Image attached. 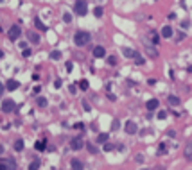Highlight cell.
<instances>
[{"label":"cell","instance_id":"5bb4252c","mask_svg":"<svg viewBox=\"0 0 192 170\" xmlns=\"http://www.w3.org/2000/svg\"><path fill=\"white\" fill-rule=\"evenodd\" d=\"M11 168H15L13 161H0V170H11Z\"/></svg>","mask_w":192,"mask_h":170},{"label":"cell","instance_id":"5b68a950","mask_svg":"<svg viewBox=\"0 0 192 170\" xmlns=\"http://www.w3.org/2000/svg\"><path fill=\"white\" fill-rule=\"evenodd\" d=\"M2 109H4L5 113H11L13 109H15V102H13L11 99H9V100H4V102H2Z\"/></svg>","mask_w":192,"mask_h":170},{"label":"cell","instance_id":"8992f818","mask_svg":"<svg viewBox=\"0 0 192 170\" xmlns=\"http://www.w3.org/2000/svg\"><path fill=\"white\" fill-rule=\"evenodd\" d=\"M70 147L74 149V151H81V149L84 147V143H83L81 138H74V140H72V143H70Z\"/></svg>","mask_w":192,"mask_h":170},{"label":"cell","instance_id":"9c48e42d","mask_svg":"<svg viewBox=\"0 0 192 170\" xmlns=\"http://www.w3.org/2000/svg\"><path fill=\"white\" fill-rule=\"evenodd\" d=\"M18 86H20V83H18V81H15V79H9V81H7V84H5V88H7L9 91L18 90Z\"/></svg>","mask_w":192,"mask_h":170},{"label":"cell","instance_id":"f546056e","mask_svg":"<svg viewBox=\"0 0 192 170\" xmlns=\"http://www.w3.org/2000/svg\"><path fill=\"white\" fill-rule=\"evenodd\" d=\"M63 20H65L67 23H70V22H72V15H70V13H65V15H63Z\"/></svg>","mask_w":192,"mask_h":170},{"label":"cell","instance_id":"484cf974","mask_svg":"<svg viewBox=\"0 0 192 170\" xmlns=\"http://www.w3.org/2000/svg\"><path fill=\"white\" fill-rule=\"evenodd\" d=\"M39 168V159H36V161H32L31 165H29V170H38Z\"/></svg>","mask_w":192,"mask_h":170},{"label":"cell","instance_id":"bcb514c9","mask_svg":"<svg viewBox=\"0 0 192 170\" xmlns=\"http://www.w3.org/2000/svg\"><path fill=\"white\" fill-rule=\"evenodd\" d=\"M11 170H15V168H11Z\"/></svg>","mask_w":192,"mask_h":170},{"label":"cell","instance_id":"e0dca14e","mask_svg":"<svg viewBox=\"0 0 192 170\" xmlns=\"http://www.w3.org/2000/svg\"><path fill=\"white\" fill-rule=\"evenodd\" d=\"M94 56L95 57H104L106 56V50L102 49V47H95V49H94Z\"/></svg>","mask_w":192,"mask_h":170},{"label":"cell","instance_id":"f35d334b","mask_svg":"<svg viewBox=\"0 0 192 170\" xmlns=\"http://www.w3.org/2000/svg\"><path fill=\"white\" fill-rule=\"evenodd\" d=\"M151 38H153V43H155V45H156V43H158V36H156V34H155V32H153V34H151Z\"/></svg>","mask_w":192,"mask_h":170},{"label":"cell","instance_id":"ab89813d","mask_svg":"<svg viewBox=\"0 0 192 170\" xmlns=\"http://www.w3.org/2000/svg\"><path fill=\"white\" fill-rule=\"evenodd\" d=\"M158 152H160V154H162V152H165V145H163V143L160 145V149H158Z\"/></svg>","mask_w":192,"mask_h":170},{"label":"cell","instance_id":"2e32d148","mask_svg":"<svg viewBox=\"0 0 192 170\" xmlns=\"http://www.w3.org/2000/svg\"><path fill=\"white\" fill-rule=\"evenodd\" d=\"M145 52H147V56H149V57H158L156 49H153L151 45H145Z\"/></svg>","mask_w":192,"mask_h":170},{"label":"cell","instance_id":"8d00e7d4","mask_svg":"<svg viewBox=\"0 0 192 170\" xmlns=\"http://www.w3.org/2000/svg\"><path fill=\"white\" fill-rule=\"evenodd\" d=\"M135 61H136V63H138V65H144V57H140V54H138V57H136Z\"/></svg>","mask_w":192,"mask_h":170},{"label":"cell","instance_id":"4316f807","mask_svg":"<svg viewBox=\"0 0 192 170\" xmlns=\"http://www.w3.org/2000/svg\"><path fill=\"white\" fill-rule=\"evenodd\" d=\"M102 13H104V9H102V7H95V9H94V15H95L97 18H101V16H102Z\"/></svg>","mask_w":192,"mask_h":170},{"label":"cell","instance_id":"603a6c76","mask_svg":"<svg viewBox=\"0 0 192 170\" xmlns=\"http://www.w3.org/2000/svg\"><path fill=\"white\" fill-rule=\"evenodd\" d=\"M34 23H36V27H38L39 31H47V27L43 25V22H41V20H39V18H36V20H34Z\"/></svg>","mask_w":192,"mask_h":170},{"label":"cell","instance_id":"f1b7e54d","mask_svg":"<svg viewBox=\"0 0 192 170\" xmlns=\"http://www.w3.org/2000/svg\"><path fill=\"white\" fill-rule=\"evenodd\" d=\"M113 149H115V145H113V143H104V151H106V152L113 151Z\"/></svg>","mask_w":192,"mask_h":170},{"label":"cell","instance_id":"ee69618b","mask_svg":"<svg viewBox=\"0 0 192 170\" xmlns=\"http://www.w3.org/2000/svg\"><path fill=\"white\" fill-rule=\"evenodd\" d=\"M140 170H149V168H140Z\"/></svg>","mask_w":192,"mask_h":170},{"label":"cell","instance_id":"d590c367","mask_svg":"<svg viewBox=\"0 0 192 170\" xmlns=\"http://www.w3.org/2000/svg\"><path fill=\"white\" fill-rule=\"evenodd\" d=\"M54 88H61V79H56L54 81Z\"/></svg>","mask_w":192,"mask_h":170},{"label":"cell","instance_id":"cb8c5ba5","mask_svg":"<svg viewBox=\"0 0 192 170\" xmlns=\"http://www.w3.org/2000/svg\"><path fill=\"white\" fill-rule=\"evenodd\" d=\"M79 88H81L83 91L88 90V81H86V79H81V81H79Z\"/></svg>","mask_w":192,"mask_h":170},{"label":"cell","instance_id":"74e56055","mask_svg":"<svg viewBox=\"0 0 192 170\" xmlns=\"http://www.w3.org/2000/svg\"><path fill=\"white\" fill-rule=\"evenodd\" d=\"M108 63H110V65H115V63H117V59L111 56V57H108Z\"/></svg>","mask_w":192,"mask_h":170},{"label":"cell","instance_id":"4fadbf2b","mask_svg":"<svg viewBox=\"0 0 192 170\" xmlns=\"http://www.w3.org/2000/svg\"><path fill=\"white\" fill-rule=\"evenodd\" d=\"M171 36H173V27L165 25L163 29H162V38H165V39H167V38H171Z\"/></svg>","mask_w":192,"mask_h":170},{"label":"cell","instance_id":"d6986e66","mask_svg":"<svg viewBox=\"0 0 192 170\" xmlns=\"http://www.w3.org/2000/svg\"><path fill=\"white\" fill-rule=\"evenodd\" d=\"M97 143H108V134L106 133H101L97 136Z\"/></svg>","mask_w":192,"mask_h":170},{"label":"cell","instance_id":"52a82bcc","mask_svg":"<svg viewBox=\"0 0 192 170\" xmlns=\"http://www.w3.org/2000/svg\"><path fill=\"white\" fill-rule=\"evenodd\" d=\"M122 54H124L126 57H131V59H136L138 57V54L133 49H128V47H124V49H122Z\"/></svg>","mask_w":192,"mask_h":170},{"label":"cell","instance_id":"b9f144b4","mask_svg":"<svg viewBox=\"0 0 192 170\" xmlns=\"http://www.w3.org/2000/svg\"><path fill=\"white\" fill-rule=\"evenodd\" d=\"M4 90H5V88H4V84H2V83H0V95H2V93H4Z\"/></svg>","mask_w":192,"mask_h":170},{"label":"cell","instance_id":"7c38bea8","mask_svg":"<svg viewBox=\"0 0 192 170\" xmlns=\"http://www.w3.org/2000/svg\"><path fill=\"white\" fill-rule=\"evenodd\" d=\"M158 104H160V102H158L156 99H151V100H147V104H145V106H147L149 111H155V109H158Z\"/></svg>","mask_w":192,"mask_h":170},{"label":"cell","instance_id":"7a4b0ae2","mask_svg":"<svg viewBox=\"0 0 192 170\" xmlns=\"http://www.w3.org/2000/svg\"><path fill=\"white\" fill-rule=\"evenodd\" d=\"M74 11H76V15L79 16H84L88 13V4H86V0H77L76 5H74Z\"/></svg>","mask_w":192,"mask_h":170},{"label":"cell","instance_id":"ffe728a7","mask_svg":"<svg viewBox=\"0 0 192 170\" xmlns=\"http://www.w3.org/2000/svg\"><path fill=\"white\" fill-rule=\"evenodd\" d=\"M50 59H52V61L61 59V52H59V50H52V52H50Z\"/></svg>","mask_w":192,"mask_h":170},{"label":"cell","instance_id":"44dd1931","mask_svg":"<svg viewBox=\"0 0 192 170\" xmlns=\"http://www.w3.org/2000/svg\"><path fill=\"white\" fill-rule=\"evenodd\" d=\"M86 149H88V152H90V154H97V152H99V149H97L94 143H86Z\"/></svg>","mask_w":192,"mask_h":170},{"label":"cell","instance_id":"ba28073f","mask_svg":"<svg viewBox=\"0 0 192 170\" xmlns=\"http://www.w3.org/2000/svg\"><path fill=\"white\" fill-rule=\"evenodd\" d=\"M27 38L31 43H39V34L34 32V31H27Z\"/></svg>","mask_w":192,"mask_h":170},{"label":"cell","instance_id":"ac0fdd59","mask_svg":"<svg viewBox=\"0 0 192 170\" xmlns=\"http://www.w3.org/2000/svg\"><path fill=\"white\" fill-rule=\"evenodd\" d=\"M167 102H169L171 106H178V104H180V99H178L176 95H169V99H167Z\"/></svg>","mask_w":192,"mask_h":170},{"label":"cell","instance_id":"3957f363","mask_svg":"<svg viewBox=\"0 0 192 170\" xmlns=\"http://www.w3.org/2000/svg\"><path fill=\"white\" fill-rule=\"evenodd\" d=\"M20 34H22V29H20L18 25H13L11 29H9V32H7V36H9L11 41H15V39H18V38H20Z\"/></svg>","mask_w":192,"mask_h":170},{"label":"cell","instance_id":"60d3db41","mask_svg":"<svg viewBox=\"0 0 192 170\" xmlns=\"http://www.w3.org/2000/svg\"><path fill=\"white\" fill-rule=\"evenodd\" d=\"M68 90H70V93H76V86H74V84L68 86Z\"/></svg>","mask_w":192,"mask_h":170},{"label":"cell","instance_id":"1f68e13d","mask_svg":"<svg viewBox=\"0 0 192 170\" xmlns=\"http://www.w3.org/2000/svg\"><path fill=\"white\" fill-rule=\"evenodd\" d=\"M74 129H79V131H83V129H84V124H81V122H79V124L74 125Z\"/></svg>","mask_w":192,"mask_h":170},{"label":"cell","instance_id":"6da1fadb","mask_svg":"<svg viewBox=\"0 0 192 170\" xmlns=\"http://www.w3.org/2000/svg\"><path fill=\"white\" fill-rule=\"evenodd\" d=\"M74 43L77 47H84V45H88L90 43V32L86 31H79L76 32V36H74Z\"/></svg>","mask_w":192,"mask_h":170},{"label":"cell","instance_id":"7bdbcfd3","mask_svg":"<svg viewBox=\"0 0 192 170\" xmlns=\"http://www.w3.org/2000/svg\"><path fill=\"white\" fill-rule=\"evenodd\" d=\"M2 152H4V147H2V145H0V154H2Z\"/></svg>","mask_w":192,"mask_h":170},{"label":"cell","instance_id":"f6af8a7d","mask_svg":"<svg viewBox=\"0 0 192 170\" xmlns=\"http://www.w3.org/2000/svg\"><path fill=\"white\" fill-rule=\"evenodd\" d=\"M0 2H4V0H0Z\"/></svg>","mask_w":192,"mask_h":170},{"label":"cell","instance_id":"277c9868","mask_svg":"<svg viewBox=\"0 0 192 170\" xmlns=\"http://www.w3.org/2000/svg\"><path fill=\"white\" fill-rule=\"evenodd\" d=\"M124 129H126V133H128V134H135L138 127H136V124L133 120H128V122H126V125H124Z\"/></svg>","mask_w":192,"mask_h":170},{"label":"cell","instance_id":"836d02e7","mask_svg":"<svg viewBox=\"0 0 192 170\" xmlns=\"http://www.w3.org/2000/svg\"><path fill=\"white\" fill-rule=\"evenodd\" d=\"M165 117H167V113H165V111H160V113H158V118H160V120H163Z\"/></svg>","mask_w":192,"mask_h":170},{"label":"cell","instance_id":"7402d4cb","mask_svg":"<svg viewBox=\"0 0 192 170\" xmlns=\"http://www.w3.org/2000/svg\"><path fill=\"white\" fill-rule=\"evenodd\" d=\"M36 104H38L39 107H45V106H47V99H45V97H38V99H36Z\"/></svg>","mask_w":192,"mask_h":170},{"label":"cell","instance_id":"9a60e30c","mask_svg":"<svg viewBox=\"0 0 192 170\" xmlns=\"http://www.w3.org/2000/svg\"><path fill=\"white\" fill-rule=\"evenodd\" d=\"M34 149H36V151H45V149H47V141H45V140H38L34 143Z\"/></svg>","mask_w":192,"mask_h":170},{"label":"cell","instance_id":"d6a6232c","mask_svg":"<svg viewBox=\"0 0 192 170\" xmlns=\"http://www.w3.org/2000/svg\"><path fill=\"white\" fill-rule=\"evenodd\" d=\"M83 107H84V111H90V104L86 100H83Z\"/></svg>","mask_w":192,"mask_h":170},{"label":"cell","instance_id":"30bf717a","mask_svg":"<svg viewBox=\"0 0 192 170\" xmlns=\"http://www.w3.org/2000/svg\"><path fill=\"white\" fill-rule=\"evenodd\" d=\"M70 165H72V170H84V167H83V161H79L77 158H74L70 161Z\"/></svg>","mask_w":192,"mask_h":170},{"label":"cell","instance_id":"d4e9b609","mask_svg":"<svg viewBox=\"0 0 192 170\" xmlns=\"http://www.w3.org/2000/svg\"><path fill=\"white\" fill-rule=\"evenodd\" d=\"M22 149H23V141H22V140H16V141H15V151L20 152Z\"/></svg>","mask_w":192,"mask_h":170},{"label":"cell","instance_id":"8fae6325","mask_svg":"<svg viewBox=\"0 0 192 170\" xmlns=\"http://www.w3.org/2000/svg\"><path fill=\"white\" fill-rule=\"evenodd\" d=\"M183 156L187 159H192V141H189L187 145H185V149H183Z\"/></svg>","mask_w":192,"mask_h":170},{"label":"cell","instance_id":"83f0119b","mask_svg":"<svg viewBox=\"0 0 192 170\" xmlns=\"http://www.w3.org/2000/svg\"><path fill=\"white\" fill-rule=\"evenodd\" d=\"M118 127H120V122H118V118H115L113 122H111V129H113V131H117Z\"/></svg>","mask_w":192,"mask_h":170},{"label":"cell","instance_id":"4dcf8cb0","mask_svg":"<svg viewBox=\"0 0 192 170\" xmlns=\"http://www.w3.org/2000/svg\"><path fill=\"white\" fill-rule=\"evenodd\" d=\"M144 159H145L144 154H136V156H135V161H136V163H144Z\"/></svg>","mask_w":192,"mask_h":170},{"label":"cell","instance_id":"e575fe53","mask_svg":"<svg viewBox=\"0 0 192 170\" xmlns=\"http://www.w3.org/2000/svg\"><path fill=\"white\" fill-rule=\"evenodd\" d=\"M22 56H23V57H27V56H31V50H29V49H23V52H22Z\"/></svg>","mask_w":192,"mask_h":170}]
</instances>
